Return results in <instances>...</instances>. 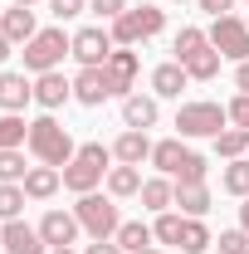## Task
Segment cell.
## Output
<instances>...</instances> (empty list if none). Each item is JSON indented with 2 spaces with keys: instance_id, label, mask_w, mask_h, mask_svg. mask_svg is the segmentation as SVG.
<instances>
[{
  "instance_id": "1",
  "label": "cell",
  "mask_w": 249,
  "mask_h": 254,
  "mask_svg": "<svg viewBox=\"0 0 249 254\" xmlns=\"http://www.w3.org/2000/svg\"><path fill=\"white\" fill-rule=\"evenodd\" d=\"M25 152H30L39 166H68L73 161V152H78V142H73V132L54 118V113H39V118H30V142H25Z\"/></svg>"
},
{
  "instance_id": "2",
  "label": "cell",
  "mask_w": 249,
  "mask_h": 254,
  "mask_svg": "<svg viewBox=\"0 0 249 254\" xmlns=\"http://www.w3.org/2000/svg\"><path fill=\"white\" fill-rule=\"evenodd\" d=\"M108 171H113V147H103V142H78L73 161L63 166V190H73V195L103 190Z\"/></svg>"
},
{
  "instance_id": "3",
  "label": "cell",
  "mask_w": 249,
  "mask_h": 254,
  "mask_svg": "<svg viewBox=\"0 0 249 254\" xmlns=\"http://www.w3.org/2000/svg\"><path fill=\"white\" fill-rule=\"evenodd\" d=\"M108 30H113V44L118 49H142V44H152L156 34H166V10L152 5V0H142L127 15H118Z\"/></svg>"
},
{
  "instance_id": "4",
  "label": "cell",
  "mask_w": 249,
  "mask_h": 254,
  "mask_svg": "<svg viewBox=\"0 0 249 254\" xmlns=\"http://www.w3.org/2000/svg\"><path fill=\"white\" fill-rule=\"evenodd\" d=\"M225 127H230V113L215 98H190L176 108V137H186V142H215Z\"/></svg>"
},
{
  "instance_id": "5",
  "label": "cell",
  "mask_w": 249,
  "mask_h": 254,
  "mask_svg": "<svg viewBox=\"0 0 249 254\" xmlns=\"http://www.w3.org/2000/svg\"><path fill=\"white\" fill-rule=\"evenodd\" d=\"M73 54V34L63 30V25H44V30L34 34L30 44L20 49V59H25V73H49V68H59L63 59Z\"/></svg>"
},
{
  "instance_id": "6",
  "label": "cell",
  "mask_w": 249,
  "mask_h": 254,
  "mask_svg": "<svg viewBox=\"0 0 249 254\" xmlns=\"http://www.w3.org/2000/svg\"><path fill=\"white\" fill-rule=\"evenodd\" d=\"M73 215H78V225H83V235H88V240H113V235H118V225H123V210H118V200H113L108 190L73 195Z\"/></svg>"
},
{
  "instance_id": "7",
  "label": "cell",
  "mask_w": 249,
  "mask_h": 254,
  "mask_svg": "<svg viewBox=\"0 0 249 254\" xmlns=\"http://www.w3.org/2000/svg\"><path fill=\"white\" fill-rule=\"evenodd\" d=\"M210 44L220 49V59L225 64H245L249 59V20L245 15H220V20H210Z\"/></svg>"
},
{
  "instance_id": "8",
  "label": "cell",
  "mask_w": 249,
  "mask_h": 254,
  "mask_svg": "<svg viewBox=\"0 0 249 254\" xmlns=\"http://www.w3.org/2000/svg\"><path fill=\"white\" fill-rule=\"evenodd\" d=\"M113 30L108 25H83V30H73V54L68 59L78 64V68H103V64L113 59Z\"/></svg>"
},
{
  "instance_id": "9",
  "label": "cell",
  "mask_w": 249,
  "mask_h": 254,
  "mask_svg": "<svg viewBox=\"0 0 249 254\" xmlns=\"http://www.w3.org/2000/svg\"><path fill=\"white\" fill-rule=\"evenodd\" d=\"M137 73H142V54L137 49H113V59L103 64V78H108V93L123 103L127 93H137Z\"/></svg>"
},
{
  "instance_id": "10",
  "label": "cell",
  "mask_w": 249,
  "mask_h": 254,
  "mask_svg": "<svg viewBox=\"0 0 249 254\" xmlns=\"http://www.w3.org/2000/svg\"><path fill=\"white\" fill-rule=\"evenodd\" d=\"M39 235H44L49 250H63V245H78V240H83V225H78V215H73V205H68V210L49 205V210L39 215Z\"/></svg>"
},
{
  "instance_id": "11",
  "label": "cell",
  "mask_w": 249,
  "mask_h": 254,
  "mask_svg": "<svg viewBox=\"0 0 249 254\" xmlns=\"http://www.w3.org/2000/svg\"><path fill=\"white\" fill-rule=\"evenodd\" d=\"M63 103H73V78H68L63 68L34 73V108H39V113H59Z\"/></svg>"
},
{
  "instance_id": "12",
  "label": "cell",
  "mask_w": 249,
  "mask_h": 254,
  "mask_svg": "<svg viewBox=\"0 0 249 254\" xmlns=\"http://www.w3.org/2000/svg\"><path fill=\"white\" fill-rule=\"evenodd\" d=\"M34 103V78L25 68H0V113H25Z\"/></svg>"
},
{
  "instance_id": "13",
  "label": "cell",
  "mask_w": 249,
  "mask_h": 254,
  "mask_svg": "<svg viewBox=\"0 0 249 254\" xmlns=\"http://www.w3.org/2000/svg\"><path fill=\"white\" fill-rule=\"evenodd\" d=\"M0 240H5V254H49L44 235H39V225H30L25 215L0 225Z\"/></svg>"
},
{
  "instance_id": "14",
  "label": "cell",
  "mask_w": 249,
  "mask_h": 254,
  "mask_svg": "<svg viewBox=\"0 0 249 254\" xmlns=\"http://www.w3.org/2000/svg\"><path fill=\"white\" fill-rule=\"evenodd\" d=\"M39 30H44V25L34 20V10H30V5H5V10H0V34H5L15 49H25V44H30Z\"/></svg>"
},
{
  "instance_id": "15",
  "label": "cell",
  "mask_w": 249,
  "mask_h": 254,
  "mask_svg": "<svg viewBox=\"0 0 249 254\" xmlns=\"http://www.w3.org/2000/svg\"><path fill=\"white\" fill-rule=\"evenodd\" d=\"M156 123H161V98H156V93H127L123 98V127L152 132Z\"/></svg>"
},
{
  "instance_id": "16",
  "label": "cell",
  "mask_w": 249,
  "mask_h": 254,
  "mask_svg": "<svg viewBox=\"0 0 249 254\" xmlns=\"http://www.w3.org/2000/svg\"><path fill=\"white\" fill-rule=\"evenodd\" d=\"M190 157V147H186V137H156L152 142V166H156V176H181V166H186Z\"/></svg>"
},
{
  "instance_id": "17",
  "label": "cell",
  "mask_w": 249,
  "mask_h": 254,
  "mask_svg": "<svg viewBox=\"0 0 249 254\" xmlns=\"http://www.w3.org/2000/svg\"><path fill=\"white\" fill-rule=\"evenodd\" d=\"M113 161H123V166H142V161H152V132L123 127V132L113 137Z\"/></svg>"
},
{
  "instance_id": "18",
  "label": "cell",
  "mask_w": 249,
  "mask_h": 254,
  "mask_svg": "<svg viewBox=\"0 0 249 254\" xmlns=\"http://www.w3.org/2000/svg\"><path fill=\"white\" fill-rule=\"evenodd\" d=\"M210 205H215V195L205 181H176V210L190 215V220H205L210 215Z\"/></svg>"
},
{
  "instance_id": "19",
  "label": "cell",
  "mask_w": 249,
  "mask_h": 254,
  "mask_svg": "<svg viewBox=\"0 0 249 254\" xmlns=\"http://www.w3.org/2000/svg\"><path fill=\"white\" fill-rule=\"evenodd\" d=\"M147 83H152L156 98H181V93L190 88V73H186L176 59H166V64H156L152 73H147Z\"/></svg>"
},
{
  "instance_id": "20",
  "label": "cell",
  "mask_w": 249,
  "mask_h": 254,
  "mask_svg": "<svg viewBox=\"0 0 249 254\" xmlns=\"http://www.w3.org/2000/svg\"><path fill=\"white\" fill-rule=\"evenodd\" d=\"M108 78H103V68H78L73 73V103L78 108H103L108 103Z\"/></svg>"
},
{
  "instance_id": "21",
  "label": "cell",
  "mask_w": 249,
  "mask_h": 254,
  "mask_svg": "<svg viewBox=\"0 0 249 254\" xmlns=\"http://www.w3.org/2000/svg\"><path fill=\"white\" fill-rule=\"evenodd\" d=\"M20 186H25V195H30L34 205H44V200H54V195H59L63 171H59V166H39V161H34V166H30V176H25Z\"/></svg>"
},
{
  "instance_id": "22",
  "label": "cell",
  "mask_w": 249,
  "mask_h": 254,
  "mask_svg": "<svg viewBox=\"0 0 249 254\" xmlns=\"http://www.w3.org/2000/svg\"><path fill=\"white\" fill-rule=\"evenodd\" d=\"M142 210L147 215H161V210H176V181L171 176H147L142 181Z\"/></svg>"
},
{
  "instance_id": "23",
  "label": "cell",
  "mask_w": 249,
  "mask_h": 254,
  "mask_svg": "<svg viewBox=\"0 0 249 254\" xmlns=\"http://www.w3.org/2000/svg\"><path fill=\"white\" fill-rule=\"evenodd\" d=\"M142 166H123V161H113V171H108V181H103V190L113 195V200H132V195H142Z\"/></svg>"
},
{
  "instance_id": "24",
  "label": "cell",
  "mask_w": 249,
  "mask_h": 254,
  "mask_svg": "<svg viewBox=\"0 0 249 254\" xmlns=\"http://www.w3.org/2000/svg\"><path fill=\"white\" fill-rule=\"evenodd\" d=\"M220 64H225V59H220V49H215V44H205V49L190 54L181 68L190 73V83H215V78H220Z\"/></svg>"
},
{
  "instance_id": "25",
  "label": "cell",
  "mask_w": 249,
  "mask_h": 254,
  "mask_svg": "<svg viewBox=\"0 0 249 254\" xmlns=\"http://www.w3.org/2000/svg\"><path fill=\"white\" fill-rule=\"evenodd\" d=\"M205 44H210V34L200 30V25H181V30L171 34V59H176V64H186L190 54H200Z\"/></svg>"
},
{
  "instance_id": "26",
  "label": "cell",
  "mask_w": 249,
  "mask_h": 254,
  "mask_svg": "<svg viewBox=\"0 0 249 254\" xmlns=\"http://www.w3.org/2000/svg\"><path fill=\"white\" fill-rule=\"evenodd\" d=\"M220 190L235 195V200H249V157L225 161V166H220Z\"/></svg>"
},
{
  "instance_id": "27",
  "label": "cell",
  "mask_w": 249,
  "mask_h": 254,
  "mask_svg": "<svg viewBox=\"0 0 249 254\" xmlns=\"http://www.w3.org/2000/svg\"><path fill=\"white\" fill-rule=\"evenodd\" d=\"M181 254H210L215 250V235H210V225L205 220H190L186 215V225H181V245H176Z\"/></svg>"
},
{
  "instance_id": "28",
  "label": "cell",
  "mask_w": 249,
  "mask_h": 254,
  "mask_svg": "<svg viewBox=\"0 0 249 254\" xmlns=\"http://www.w3.org/2000/svg\"><path fill=\"white\" fill-rule=\"evenodd\" d=\"M210 147H215L220 161H240V157H249V127H225Z\"/></svg>"
},
{
  "instance_id": "29",
  "label": "cell",
  "mask_w": 249,
  "mask_h": 254,
  "mask_svg": "<svg viewBox=\"0 0 249 254\" xmlns=\"http://www.w3.org/2000/svg\"><path fill=\"white\" fill-rule=\"evenodd\" d=\"M113 240H118V245H123L127 254H137V250H147V245H156V235H152V220H123Z\"/></svg>"
},
{
  "instance_id": "30",
  "label": "cell",
  "mask_w": 249,
  "mask_h": 254,
  "mask_svg": "<svg viewBox=\"0 0 249 254\" xmlns=\"http://www.w3.org/2000/svg\"><path fill=\"white\" fill-rule=\"evenodd\" d=\"M181 225H186V215L181 210H161V215H152V235L161 250H176L181 245Z\"/></svg>"
},
{
  "instance_id": "31",
  "label": "cell",
  "mask_w": 249,
  "mask_h": 254,
  "mask_svg": "<svg viewBox=\"0 0 249 254\" xmlns=\"http://www.w3.org/2000/svg\"><path fill=\"white\" fill-rule=\"evenodd\" d=\"M25 142H30V118L25 113H0V152L25 147Z\"/></svg>"
},
{
  "instance_id": "32",
  "label": "cell",
  "mask_w": 249,
  "mask_h": 254,
  "mask_svg": "<svg viewBox=\"0 0 249 254\" xmlns=\"http://www.w3.org/2000/svg\"><path fill=\"white\" fill-rule=\"evenodd\" d=\"M25 205H30V195H25L20 181H0V225H5V220H20Z\"/></svg>"
},
{
  "instance_id": "33",
  "label": "cell",
  "mask_w": 249,
  "mask_h": 254,
  "mask_svg": "<svg viewBox=\"0 0 249 254\" xmlns=\"http://www.w3.org/2000/svg\"><path fill=\"white\" fill-rule=\"evenodd\" d=\"M25 176H30V166H25V147L0 152V181H25Z\"/></svg>"
},
{
  "instance_id": "34",
  "label": "cell",
  "mask_w": 249,
  "mask_h": 254,
  "mask_svg": "<svg viewBox=\"0 0 249 254\" xmlns=\"http://www.w3.org/2000/svg\"><path fill=\"white\" fill-rule=\"evenodd\" d=\"M215 254H249V230H240V225L220 230L215 235Z\"/></svg>"
},
{
  "instance_id": "35",
  "label": "cell",
  "mask_w": 249,
  "mask_h": 254,
  "mask_svg": "<svg viewBox=\"0 0 249 254\" xmlns=\"http://www.w3.org/2000/svg\"><path fill=\"white\" fill-rule=\"evenodd\" d=\"M49 5V15H54V25H68V20H78V15H88V0H44Z\"/></svg>"
},
{
  "instance_id": "36",
  "label": "cell",
  "mask_w": 249,
  "mask_h": 254,
  "mask_svg": "<svg viewBox=\"0 0 249 254\" xmlns=\"http://www.w3.org/2000/svg\"><path fill=\"white\" fill-rule=\"evenodd\" d=\"M127 10H132V0H88V15H98V25H113Z\"/></svg>"
},
{
  "instance_id": "37",
  "label": "cell",
  "mask_w": 249,
  "mask_h": 254,
  "mask_svg": "<svg viewBox=\"0 0 249 254\" xmlns=\"http://www.w3.org/2000/svg\"><path fill=\"white\" fill-rule=\"evenodd\" d=\"M205 176H210V157L190 147V157H186V166H181V176H176V181H205Z\"/></svg>"
},
{
  "instance_id": "38",
  "label": "cell",
  "mask_w": 249,
  "mask_h": 254,
  "mask_svg": "<svg viewBox=\"0 0 249 254\" xmlns=\"http://www.w3.org/2000/svg\"><path fill=\"white\" fill-rule=\"evenodd\" d=\"M225 113H230V127H249V93H235L225 103Z\"/></svg>"
},
{
  "instance_id": "39",
  "label": "cell",
  "mask_w": 249,
  "mask_h": 254,
  "mask_svg": "<svg viewBox=\"0 0 249 254\" xmlns=\"http://www.w3.org/2000/svg\"><path fill=\"white\" fill-rule=\"evenodd\" d=\"M235 5H240V0H195V10H205L210 20H220V15H235Z\"/></svg>"
},
{
  "instance_id": "40",
  "label": "cell",
  "mask_w": 249,
  "mask_h": 254,
  "mask_svg": "<svg viewBox=\"0 0 249 254\" xmlns=\"http://www.w3.org/2000/svg\"><path fill=\"white\" fill-rule=\"evenodd\" d=\"M83 254H127V250L118 245V240H88V245H83Z\"/></svg>"
},
{
  "instance_id": "41",
  "label": "cell",
  "mask_w": 249,
  "mask_h": 254,
  "mask_svg": "<svg viewBox=\"0 0 249 254\" xmlns=\"http://www.w3.org/2000/svg\"><path fill=\"white\" fill-rule=\"evenodd\" d=\"M235 88H240V93H249V59L235 64Z\"/></svg>"
},
{
  "instance_id": "42",
  "label": "cell",
  "mask_w": 249,
  "mask_h": 254,
  "mask_svg": "<svg viewBox=\"0 0 249 254\" xmlns=\"http://www.w3.org/2000/svg\"><path fill=\"white\" fill-rule=\"evenodd\" d=\"M10 54H20V49H15V44H10V39H5V34H0V68H5V64H10Z\"/></svg>"
},
{
  "instance_id": "43",
  "label": "cell",
  "mask_w": 249,
  "mask_h": 254,
  "mask_svg": "<svg viewBox=\"0 0 249 254\" xmlns=\"http://www.w3.org/2000/svg\"><path fill=\"white\" fill-rule=\"evenodd\" d=\"M240 230H249V200H240Z\"/></svg>"
},
{
  "instance_id": "44",
  "label": "cell",
  "mask_w": 249,
  "mask_h": 254,
  "mask_svg": "<svg viewBox=\"0 0 249 254\" xmlns=\"http://www.w3.org/2000/svg\"><path fill=\"white\" fill-rule=\"evenodd\" d=\"M49 254H83L78 245H63V250H49Z\"/></svg>"
},
{
  "instance_id": "45",
  "label": "cell",
  "mask_w": 249,
  "mask_h": 254,
  "mask_svg": "<svg viewBox=\"0 0 249 254\" xmlns=\"http://www.w3.org/2000/svg\"><path fill=\"white\" fill-rule=\"evenodd\" d=\"M137 254H166V250H161V245H147V250H137Z\"/></svg>"
},
{
  "instance_id": "46",
  "label": "cell",
  "mask_w": 249,
  "mask_h": 254,
  "mask_svg": "<svg viewBox=\"0 0 249 254\" xmlns=\"http://www.w3.org/2000/svg\"><path fill=\"white\" fill-rule=\"evenodd\" d=\"M10 5H30V10H34V5H39V0H10Z\"/></svg>"
},
{
  "instance_id": "47",
  "label": "cell",
  "mask_w": 249,
  "mask_h": 254,
  "mask_svg": "<svg viewBox=\"0 0 249 254\" xmlns=\"http://www.w3.org/2000/svg\"><path fill=\"white\" fill-rule=\"evenodd\" d=\"M166 5H195V0H166Z\"/></svg>"
},
{
  "instance_id": "48",
  "label": "cell",
  "mask_w": 249,
  "mask_h": 254,
  "mask_svg": "<svg viewBox=\"0 0 249 254\" xmlns=\"http://www.w3.org/2000/svg\"><path fill=\"white\" fill-rule=\"evenodd\" d=\"M0 254H5V240H0Z\"/></svg>"
},
{
  "instance_id": "49",
  "label": "cell",
  "mask_w": 249,
  "mask_h": 254,
  "mask_svg": "<svg viewBox=\"0 0 249 254\" xmlns=\"http://www.w3.org/2000/svg\"><path fill=\"white\" fill-rule=\"evenodd\" d=\"M245 20H249V15H245Z\"/></svg>"
},
{
  "instance_id": "50",
  "label": "cell",
  "mask_w": 249,
  "mask_h": 254,
  "mask_svg": "<svg viewBox=\"0 0 249 254\" xmlns=\"http://www.w3.org/2000/svg\"><path fill=\"white\" fill-rule=\"evenodd\" d=\"M210 254H215V250H210Z\"/></svg>"
},
{
  "instance_id": "51",
  "label": "cell",
  "mask_w": 249,
  "mask_h": 254,
  "mask_svg": "<svg viewBox=\"0 0 249 254\" xmlns=\"http://www.w3.org/2000/svg\"><path fill=\"white\" fill-rule=\"evenodd\" d=\"M245 5H249V0H245Z\"/></svg>"
}]
</instances>
